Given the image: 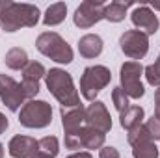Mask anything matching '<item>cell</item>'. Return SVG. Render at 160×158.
I'll return each mask as SVG.
<instances>
[{
    "instance_id": "obj_1",
    "label": "cell",
    "mask_w": 160,
    "mask_h": 158,
    "mask_svg": "<svg viewBox=\"0 0 160 158\" xmlns=\"http://www.w3.org/2000/svg\"><path fill=\"white\" fill-rule=\"evenodd\" d=\"M39 7L28 2L0 0V28L13 34L21 28H34L39 22Z\"/></svg>"
},
{
    "instance_id": "obj_2",
    "label": "cell",
    "mask_w": 160,
    "mask_h": 158,
    "mask_svg": "<svg viewBox=\"0 0 160 158\" xmlns=\"http://www.w3.org/2000/svg\"><path fill=\"white\" fill-rule=\"evenodd\" d=\"M47 89L52 93V97L62 104V108H71L80 104V93L75 87L73 77L60 67H52L45 75Z\"/></svg>"
},
{
    "instance_id": "obj_3",
    "label": "cell",
    "mask_w": 160,
    "mask_h": 158,
    "mask_svg": "<svg viewBox=\"0 0 160 158\" xmlns=\"http://www.w3.org/2000/svg\"><path fill=\"white\" fill-rule=\"evenodd\" d=\"M36 48L39 50L43 56H47L48 60L62 63V65H69L75 58L73 48L67 41L63 39L58 32H43L36 39Z\"/></svg>"
},
{
    "instance_id": "obj_4",
    "label": "cell",
    "mask_w": 160,
    "mask_h": 158,
    "mask_svg": "<svg viewBox=\"0 0 160 158\" xmlns=\"http://www.w3.org/2000/svg\"><path fill=\"white\" fill-rule=\"evenodd\" d=\"M112 82V73L106 65H89L82 71L80 77V95L93 102L97 101V95Z\"/></svg>"
},
{
    "instance_id": "obj_5",
    "label": "cell",
    "mask_w": 160,
    "mask_h": 158,
    "mask_svg": "<svg viewBox=\"0 0 160 158\" xmlns=\"http://www.w3.org/2000/svg\"><path fill=\"white\" fill-rule=\"evenodd\" d=\"M19 123L26 128H47L52 123V106L47 101H26L19 110Z\"/></svg>"
},
{
    "instance_id": "obj_6",
    "label": "cell",
    "mask_w": 160,
    "mask_h": 158,
    "mask_svg": "<svg viewBox=\"0 0 160 158\" xmlns=\"http://www.w3.org/2000/svg\"><path fill=\"white\" fill-rule=\"evenodd\" d=\"M142 75H143V65L140 62H125L119 69V82L121 89L127 93L128 99H142L145 95V87L142 84Z\"/></svg>"
},
{
    "instance_id": "obj_7",
    "label": "cell",
    "mask_w": 160,
    "mask_h": 158,
    "mask_svg": "<svg viewBox=\"0 0 160 158\" xmlns=\"http://www.w3.org/2000/svg\"><path fill=\"white\" fill-rule=\"evenodd\" d=\"M119 48L132 62L143 60L149 52V36L140 30H127L119 37Z\"/></svg>"
},
{
    "instance_id": "obj_8",
    "label": "cell",
    "mask_w": 160,
    "mask_h": 158,
    "mask_svg": "<svg viewBox=\"0 0 160 158\" xmlns=\"http://www.w3.org/2000/svg\"><path fill=\"white\" fill-rule=\"evenodd\" d=\"M104 6L106 4L101 0H84L75 9V15H73L75 26L80 30H88L97 22H101L104 19Z\"/></svg>"
},
{
    "instance_id": "obj_9",
    "label": "cell",
    "mask_w": 160,
    "mask_h": 158,
    "mask_svg": "<svg viewBox=\"0 0 160 158\" xmlns=\"http://www.w3.org/2000/svg\"><path fill=\"white\" fill-rule=\"evenodd\" d=\"M0 101L2 104L8 106L9 112H19L22 104L26 102L21 84L15 78H11L9 75H0Z\"/></svg>"
},
{
    "instance_id": "obj_10",
    "label": "cell",
    "mask_w": 160,
    "mask_h": 158,
    "mask_svg": "<svg viewBox=\"0 0 160 158\" xmlns=\"http://www.w3.org/2000/svg\"><path fill=\"white\" fill-rule=\"evenodd\" d=\"M130 21L136 26V30L143 32L145 36H155L158 32L160 21L155 15V11L151 9L149 4H142V6H134L132 13H130Z\"/></svg>"
},
{
    "instance_id": "obj_11",
    "label": "cell",
    "mask_w": 160,
    "mask_h": 158,
    "mask_svg": "<svg viewBox=\"0 0 160 158\" xmlns=\"http://www.w3.org/2000/svg\"><path fill=\"white\" fill-rule=\"evenodd\" d=\"M86 126H91L102 134L112 130V117L102 101H93L86 108Z\"/></svg>"
},
{
    "instance_id": "obj_12",
    "label": "cell",
    "mask_w": 160,
    "mask_h": 158,
    "mask_svg": "<svg viewBox=\"0 0 160 158\" xmlns=\"http://www.w3.org/2000/svg\"><path fill=\"white\" fill-rule=\"evenodd\" d=\"M8 153L11 158H32L38 153V140L32 136L17 134L9 140Z\"/></svg>"
},
{
    "instance_id": "obj_13",
    "label": "cell",
    "mask_w": 160,
    "mask_h": 158,
    "mask_svg": "<svg viewBox=\"0 0 160 158\" xmlns=\"http://www.w3.org/2000/svg\"><path fill=\"white\" fill-rule=\"evenodd\" d=\"M60 117H62V126H63L65 136L67 134H75L86 123V108L82 104L71 106V108H62L60 110Z\"/></svg>"
},
{
    "instance_id": "obj_14",
    "label": "cell",
    "mask_w": 160,
    "mask_h": 158,
    "mask_svg": "<svg viewBox=\"0 0 160 158\" xmlns=\"http://www.w3.org/2000/svg\"><path fill=\"white\" fill-rule=\"evenodd\" d=\"M102 48H104V43L101 39V36L97 34H86L78 39V52L86 60L99 58L102 54Z\"/></svg>"
},
{
    "instance_id": "obj_15",
    "label": "cell",
    "mask_w": 160,
    "mask_h": 158,
    "mask_svg": "<svg viewBox=\"0 0 160 158\" xmlns=\"http://www.w3.org/2000/svg\"><path fill=\"white\" fill-rule=\"evenodd\" d=\"M104 140H106V134H102L91 126H82V130H80V147L82 149H88V151L102 149Z\"/></svg>"
},
{
    "instance_id": "obj_16",
    "label": "cell",
    "mask_w": 160,
    "mask_h": 158,
    "mask_svg": "<svg viewBox=\"0 0 160 158\" xmlns=\"http://www.w3.org/2000/svg\"><path fill=\"white\" fill-rule=\"evenodd\" d=\"M143 119H145V110L142 106H128L125 112L119 114V123L127 132L143 125Z\"/></svg>"
},
{
    "instance_id": "obj_17",
    "label": "cell",
    "mask_w": 160,
    "mask_h": 158,
    "mask_svg": "<svg viewBox=\"0 0 160 158\" xmlns=\"http://www.w3.org/2000/svg\"><path fill=\"white\" fill-rule=\"evenodd\" d=\"M67 17V4L65 2H54L47 7L43 15V24L45 26H58L65 21Z\"/></svg>"
},
{
    "instance_id": "obj_18",
    "label": "cell",
    "mask_w": 160,
    "mask_h": 158,
    "mask_svg": "<svg viewBox=\"0 0 160 158\" xmlns=\"http://www.w3.org/2000/svg\"><path fill=\"white\" fill-rule=\"evenodd\" d=\"M28 62H30V60H28V54H26V50L21 48V47L9 48V50L6 52V56H4V63H6V67L11 69V71H22Z\"/></svg>"
},
{
    "instance_id": "obj_19",
    "label": "cell",
    "mask_w": 160,
    "mask_h": 158,
    "mask_svg": "<svg viewBox=\"0 0 160 158\" xmlns=\"http://www.w3.org/2000/svg\"><path fill=\"white\" fill-rule=\"evenodd\" d=\"M134 6V2H121V0H114L110 4L104 6V19L110 22H121L127 17L128 7Z\"/></svg>"
},
{
    "instance_id": "obj_20",
    "label": "cell",
    "mask_w": 160,
    "mask_h": 158,
    "mask_svg": "<svg viewBox=\"0 0 160 158\" xmlns=\"http://www.w3.org/2000/svg\"><path fill=\"white\" fill-rule=\"evenodd\" d=\"M130 147L134 158H158V147L155 141H138Z\"/></svg>"
},
{
    "instance_id": "obj_21",
    "label": "cell",
    "mask_w": 160,
    "mask_h": 158,
    "mask_svg": "<svg viewBox=\"0 0 160 158\" xmlns=\"http://www.w3.org/2000/svg\"><path fill=\"white\" fill-rule=\"evenodd\" d=\"M45 75H47V69L43 67L41 62H36V60H30L22 69V80H28V82H39L41 78H45Z\"/></svg>"
},
{
    "instance_id": "obj_22",
    "label": "cell",
    "mask_w": 160,
    "mask_h": 158,
    "mask_svg": "<svg viewBox=\"0 0 160 158\" xmlns=\"http://www.w3.org/2000/svg\"><path fill=\"white\" fill-rule=\"evenodd\" d=\"M38 151H43V153H47V155L56 158L58 153H60V141H58V138L56 136H45V138L38 140Z\"/></svg>"
},
{
    "instance_id": "obj_23",
    "label": "cell",
    "mask_w": 160,
    "mask_h": 158,
    "mask_svg": "<svg viewBox=\"0 0 160 158\" xmlns=\"http://www.w3.org/2000/svg\"><path fill=\"white\" fill-rule=\"evenodd\" d=\"M143 75H145V80H147L151 86L160 87V54H158V58H157L155 63L143 67Z\"/></svg>"
},
{
    "instance_id": "obj_24",
    "label": "cell",
    "mask_w": 160,
    "mask_h": 158,
    "mask_svg": "<svg viewBox=\"0 0 160 158\" xmlns=\"http://www.w3.org/2000/svg\"><path fill=\"white\" fill-rule=\"evenodd\" d=\"M112 102H114V108L118 110V112H125L128 106H130V102H128V97H127V93L121 89L119 86L118 87H114L112 89Z\"/></svg>"
},
{
    "instance_id": "obj_25",
    "label": "cell",
    "mask_w": 160,
    "mask_h": 158,
    "mask_svg": "<svg viewBox=\"0 0 160 158\" xmlns=\"http://www.w3.org/2000/svg\"><path fill=\"white\" fill-rule=\"evenodd\" d=\"M143 126H145V130H147V134L151 136L153 141L160 140V119H157L153 116V117H149L147 121H143Z\"/></svg>"
},
{
    "instance_id": "obj_26",
    "label": "cell",
    "mask_w": 160,
    "mask_h": 158,
    "mask_svg": "<svg viewBox=\"0 0 160 158\" xmlns=\"http://www.w3.org/2000/svg\"><path fill=\"white\" fill-rule=\"evenodd\" d=\"M99 158H121L119 151L112 145H106L102 149H99Z\"/></svg>"
},
{
    "instance_id": "obj_27",
    "label": "cell",
    "mask_w": 160,
    "mask_h": 158,
    "mask_svg": "<svg viewBox=\"0 0 160 158\" xmlns=\"http://www.w3.org/2000/svg\"><path fill=\"white\" fill-rule=\"evenodd\" d=\"M153 116L160 119V87H157V91H155V114Z\"/></svg>"
},
{
    "instance_id": "obj_28",
    "label": "cell",
    "mask_w": 160,
    "mask_h": 158,
    "mask_svg": "<svg viewBox=\"0 0 160 158\" xmlns=\"http://www.w3.org/2000/svg\"><path fill=\"white\" fill-rule=\"evenodd\" d=\"M8 128H9V121H8V117L0 112V134H4Z\"/></svg>"
},
{
    "instance_id": "obj_29",
    "label": "cell",
    "mask_w": 160,
    "mask_h": 158,
    "mask_svg": "<svg viewBox=\"0 0 160 158\" xmlns=\"http://www.w3.org/2000/svg\"><path fill=\"white\" fill-rule=\"evenodd\" d=\"M67 158H93L88 151H80V153H73V155H69Z\"/></svg>"
},
{
    "instance_id": "obj_30",
    "label": "cell",
    "mask_w": 160,
    "mask_h": 158,
    "mask_svg": "<svg viewBox=\"0 0 160 158\" xmlns=\"http://www.w3.org/2000/svg\"><path fill=\"white\" fill-rule=\"evenodd\" d=\"M32 158H54V156H50V155H47V153H43V151H38Z\"/></svg>"
},
{
    "instance_id": "obj_31",
    "label": "cell",
    "mask_w": 160,
    "mask_h": 158,
    "mask_svg": "<svg viewBox=\"0 0 160 158\" xmlns=\"http://www.w3.org/2000/svg\"><path fill=\"white\" fill-rule=\"evenodd\" d=\"M151 6H153V7H155V9H157V11H160V2H153V4H151Z\"/></svg>"
},
{
    "instance_id": "obj_32",
    "label": "cell",
    "mask_w": 160,
    "mask_h": 158,
    "mask_svg": "<svg viewBox=\"0 0 160 158\" xmlns=\"http://www.w3.org/2000/svg\"><path fill=\"white\" fill-rule=\"evenodd\" d=\"M0 158H4V145L0 143Z\"/></svg>"
}]
</instances>
